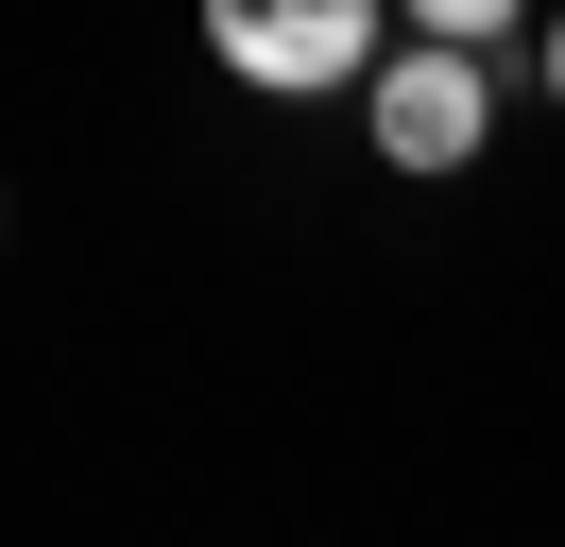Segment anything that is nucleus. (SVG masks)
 I'll list each match as a JSON object with an SVG mask.
<instances>
[{"label": "nucleus", "mask_w": 565, "mask_h": 547, "mask_svg": "<svg viewBox=\"0 0 565 547\" xmlns=\"http://www.w3.org/2000/svg\"><path fill=\"white\" fill-rule=\"evenodd\" d=\"M394 18H412V34H462V52H497V34H514L531 0H394Z\"/></svg>", "instance_id": "obj_3"}, {"label": "nucleus", "mask_w": 565, "mask_h": 547, "mask_svg": "<svg viewBox=\"0 0 565 547\" xmlns=\"http://www.w3.org/2000/svg\"><path fill=\"white\" fill-rule=\"evenodd\" d=\"M206 52L257 103H343L377 68V0H206Z\"/></svg>", "instance_id": "obj_2"}, {"label": "nucleus", "mask_w": 565, "mask_h": 547, "mask_svg": "<svg viewBox=\"0 0 565 547\" xmlns=\"http://www.w3.org/2000/svg\"><path fill=\"white\" fill-rule=\"evenodd\" d=\"M531 86L565 103V0H531Z\"/></svg>", "instance_id": "obj_4"}, {"label": "nucleus", "mask_w": 565, "mask_h": 547, "mask_svg": "<svg viewBox=\"0 0 565 547\" xmlns=\"http://www.w3.org/2000/svg\"><path fill=\"white\" fill-rule=\"evenodd\" d=\"M360 103H377V171H412V189H446V171L497 154V68L462 52V34L377 52V68H360Z\"/></svg>", "instance_id": "obj_1"}]
</instances>
